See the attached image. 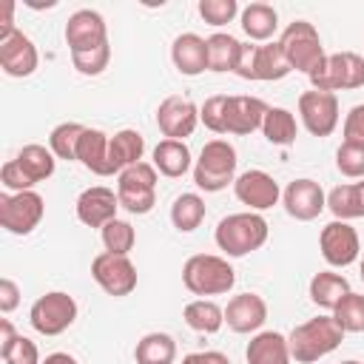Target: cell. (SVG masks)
Masks as SVG:
<instances>
[{"label":"cell","instance_id":"obj_1","mask_svg":"<svg viewBox=\"0 0 364 364\" xmlns=\"http://www.w3.org/2000/svg\"><path fill=\"white\" fill-rule=\"evenodd\" d=\"M267 236H270L267 219L253 210L228 213L225 219H219V225L213 230V242L228 259H242V256L259 250L267 242Z\"/></svg>","mask_w":364,"mask_h":364},{"label":"cell","instance_id":"obj_2","mask_svg":"<svg viewBox=\"0 0 364 364\" xmlns=\"http://www.w3.org/2000/svg\"><path fill=\"white\" fill-rule=\"evenodd\" d=\"M344 330L338 327V321L333 318V313L327 316H316L307 318L301 324H296L287 336V347H290V358L296 364H313L324 355H330L341 341H344Z\"/></svg>","mask_w":364,"mask_h":364},{"label":"cell","instance_id":"obj_3","mask_svg":"<svg viewBox=\"0 0 364 364\" xmlns=\"http://www.w3.org/2000/svg\"><path fill=\"white\" fill-rule=\"evenodd\" d=\"M182 284L188 293L205 299V296H225L236 284V270L228 262V256L216 253H193L182 264Z\"/></svg>","mask_w":364,"mask_h":364},{"label":"cell","instance_id":"obj_4","mask_svg":"<svg viewBox=\"0 0 364 364\" xmlns=\"http://www.w3.org/2000/svg\"><path fill=\"white\" fill-rule=\"evenodd\" d=\"M236 148L228 139H210L202 145L199 159L193 162V185L205 193H219L236 182Z\"/></svg>","mask_w":364,"mask_h":364},{"label":"cell","instance_id":"obj_5","mask_svg":"<svg viewBox=\"0 0 364 364\" xmlns=\"http://www.w3.org/2000/svg\"><path fill=\"white\" fill-rule=\"evenodd\" d=\"M156 182H159V171L154 168V162H136L119 171L117 173L119 208H125L134 216L151 213L156 205Z\"/></svg>","mask_w":364,"mask_h":364},{"label":"cell","instance_id":"obj_6","mask_svg":"<svg viewBox=\"0 0 364 364\" xmlns=\"http://www.w3.org/2000/svg\"><path fill=\"white\" fill-rule=\"evenodd\" d=\"M307 80L316 91H355L364 85V57L355 51L327 54L324 63L313 74H307Z\"/></svg>","mask_w":364,"mask_h":364},{"label":"cell","instance_id":"obj_7","mask_svg":"<svg viewBox=\"0 0 364 364\" xmlns=\"http://www.w3.org/2000/svg\"><path fill=\"white\" fill-rule=\"evenodd\" d=\"M279 46L284 48V57H287L290 68L293 71H301V74H313L324 63V57H327L316 26L307 23V20H293L282 31Z\"/></svg>","mask_w":364,"mask_h":364},{"label":"cell","instance_id":"obj_8","mask_svg":"<svg viewBox=\"0 0 364 364\" xmlns=\"http://www.w3.org/2000/svg\"><path fill=\"white\" fill-rule=\"evenodd\" d=\"M77 313H80V307H77L74 296H68L65 290H48L40 299H34V304L28 310V324L40 336H60L77 321Z\"/></svg>","mask_w":364,"mask_h":364},{"label":"cell","instance_id":"obj_9","mask_svg":"<svg viewBox=\"0 0 364 364\" xmlns=\"http://www.w3.org/2000/svg\"><path fill=\"white\" fill-rule=\"evenodd\" d=\"M46 216V202L37 191L0 196V228L14 236H28Z\"/></svg>","mask_w":364,"mask_h":364},{"label":"cell","instance_id":"obj_10","mask_svg":"<svg viewBox=\"0 0 364 364\" xmlns=\"http://www.w3.org/2000/svg\"><path fill=\"white\" fill-rule=\"evenodd\" d=\"M91 279L114 299L131 296L136 290V264L131 262V256H119V253H97L91 259Z\"/></svg>","mask_w":364,"mask_h":364},{"label":"cell","instance_id":"obj_11","mask_svg":"<svg viewBox=\"0 0 364 364\" xmlns=\"http://www.w3.org/2000/svg\"><path fill=\"white\" fill-rule=\"evenodd\" d=\"M318 250H321V259L330 267H350L353 262L361 259L358 233H355V228L350 222H341V219H333V222H327L321 228Z\"/></svg>","mask_w":364,"mask_h":364},{"label":"cell","instance_id":"obj_12","mask_svg":"<svg viewBox=\"0 0 364 364\" xmlns=\"http://www.w3.org/2000/svg\"><path fill=\"white\" fill-rule=\"evenodd\" d=\"M299 119L313 136H330L338 125V97L330 91H304L299 97Z\"/></svg>","mask_w":364,"mask_h":364},{"label":"cell","instance_id":"obj_13","mask_svg":"<svg viewBox=\"0 0 364 364\" xmlns=\"http://www.w3.org/2000/svg\"><path fill=\"white\" fill-rule=\"evenodd\" d=\"M199 125V108L193 100L182 94H171L156 108V128L165 139H188Z\"/></svg>","mask_w":364,"mask_h":364},{"label":"cell","instance_id":"obj_14","mask_svg":"<svg viewBox=\"0 0 364 364\" xmlns=\"http://www.w3.org/2000/svg\"><path fill=\"white\" fill-rule=\"evenodd\" d=\"M282 205L287 216H293L296 222H313L327 208V193L316 179L301 176V179L287 182V188L282 191Z\"/></svg>","mask_w":364,"mask_h":364},{"label":"cell","instance_id":"obj_15","mask_svg":"<svg viewBox=\"0 0 364 364\" xmlns=\"http://www.w3.org/2000/svg\"><path fill=\"white\" fill-rule=\"evenodd\" d=\"M233 193L253 213H262V210L279 205V199H282L279 182L267 171H259V168H250V171L239 173L236 182H233Z\"/></svg>","mask_w":364,"mask_h":364},{"label":"cell","instance_id":"obj_16","mask_svg":"<svg viewBox=\"0 0 364 364\" xmlns=\"http://www.w3.org/2000/svg\"><path fill=\"white\" fill-rule=\"evenodd\" d=\"M65 46L68 51H88L97 48L102 43H108V26L105 17L94 9H77L68 20H65Z\"/></svg>","mask_w":364,"mask_h":364},{"label":"cell","instance_id":"obj_17","mask_svg":"<svg viewBox=\"0 0 364 364\" xmlns=\"http://www.w3.org/2000/svg\"><path fill=\"white\" fill-rule=\"evenodd\" d=\"M117 210H119V196L105 185L85 188L74 202V213L85 228H105L111 219H117Z\"/></svg>","mask_w":364,"mask_h":364},{"label":"cell","instance_id":"obj_18","mask_svg":"<svg viewBox=\"0 0 364 364\" xmlns=\"http://www.w3.org/2000/svg\"><path fill=\"white\" fill-rule=\"evenodd\" d=\"M40 65V54L34 40L26 31H14L11 37L0 40V68L9 77H31Z\"/></svg>","mask_w":364,"mask_h":364},{"label":"cell","instance_id":"obj_19","mask_svg":"<svg viewBox=\"0 0 364 364\" xmlns=\"http://www.w3.org/2000/svg\"><path fill=\"white\" fill-rule=\"evenodd\" d=\"M267 321V301L259 293H239L225 307V324L233 333H259Z\"/></svg>","mask_w":364,"mask_h":364},{"label":"cell","instance_id":"obj_20","mask_svg":"<svg viewBox=\"0 0 364 364\" xmlns=\"http://www.w3.org/2000/svg\"><path fill=\"white\" fill-rule=\"evenodd\" d=\"M267 114V102L250 94H233L228 97V111H225V134H253L262 128V119Z\"/></svg>","mask_w":364,"mask_h":364},{"label":"cell","instance_id":"obj_21","mask_svg":"<svg viewBox=\"0 0 364 364\" xmlns=\"http://www.w3.org/2000/svg\"><path fill=\"white\" fill-rule=\"evenodd\" d=\"M171 60L182 77H199L208 71V40L193 31L179 34L171 46Z\"/></svg>","mask_w":364,"mask_h":364},{"label":"cell","instance_id":"obj_22","mask_svg":"<svg viewBox=\"0 0 364 364\" xmlns=\"http://www.w3.org/2000/svg\"><path fill=\"white\" fill-rule=\"evenodd\" d=\"M77 162L97 173V176H114V165H111V136L102 134L100 128H85L80 148H77Z\"/></svg>","mask_w":364,"mask_h":364},{"label":"cell","instance_id":"obj_23","mask_svg":"<svg viewBox=\"0 0 364 364\" xmlns=\"http://www.w3.org/2000/svg\"><path fill=\"white\" fill-rule=\"evenodd\" d=\"M247 364H290V347H287V336L276 333V330H259L253 333V338L247 341L245 350Z\"/></svg>","mask_w":364,"mask_h":364},{"label":"cell","instance_id":"obj_24","mask_svg":"<svg viewBox=\"0 0 364 364\" xmlns=\"http://www.w3.org/2000/svg\"><path fill=\"white\" fill-rule=\"evenodd\" d=\"M154 168L168 179L185 176L188 171H193L191 148L182 139H159L154 145Z\"/></svg>","mask_w":364,"mask_h":364},{"label":"cell","instance_id":"obj_25","mask_svg":"<svg viewBox=\"0 0 364 364\" xmlns=\"http://www.w3.org/2000/svg\"><path fill=\"white\" fill-rule=\"evenodd\" d=\"M239 23L253 43H270V37L279 28V11L270 3H247L239 11Z\"/></svg>","mask_w":364,"mask_h":364},{"label":"cell","instance_id":"obj_26","mask_svg":"<svg viewBox=\"0 0 364 364\" xmlns=\"http://www.w3.org/2000/svg\"><path fill=\"white\" fill-rule=\"evenodd\" d=\"M327 210L341 222L364 219V179L347 182V185H336L327 193Z\"/></svg>","mask_w":364,"mask_h":364},{"label":"cell","instance_id":"obj_27","mask_svg":"<svg viewBox=\"0 0 364 364\" xmlns=\"http://www.w3.org/2000/svg\"><path fill=\"white\" fill-rule=\"evenodd\" d=\"M307 293H310V301H313L316 307L333 313L336 304L350 293V282H347V276H341V273L321 270V273H316V276L310 279Z\"/></svg>","mask_w":364,"mask_h":364},{"label":"cell","instance_id":"obj_28","mask_svg":"<svg viewBox=\"0 0 364 364\" xmlns=\"http://www.w3.org/2000/svg\"><path fill=\"white\" fill-rule=\"evenodd\" d=\"M182 318L191 330L202 336H213L225 327V307H219L213 299H193L182 307Z\"/></svg>","mask_w":364,"mask_h":364},{"label":"cell","instance_id":"obj_29","mask_svg":"<svg viewBox=\"0 0 364 364\" xmlns=\"http://www.w3.org/2000/svg\"><path fill=\"white\" fill-rule=\"evenodd\" d=\"M290 63L284 57V48L279 46V40H270V43H259L256 46V63H253V80H262V82H276V80H284L290 74Z\"/></svg>","mask_w":364,"mask_h":364},{"label":"cell","instance_id":"obj_30","mask_svg":"<svg viewBox=\"0 0 364 364\" xmlns=\"http://www.w3.org/2000/svg\"><path fill=\"white\" fill-rule=\"evenodd\" d=\"M262 134L270 145H293L299 136V122L293 117V111L282 108V105H267V114L262 119Z\"/></svg>","mask_w":364,"mask_h":364},{"label":"cell","instance_id":"obj_31","mask_svg":"<svg viewBox=\"0 0 364 364\" xmlns=\"http://www.w3.org/2000/svg\"><path fill=\"white\" fill-rule=\"evenodd\" d=\"M14 159H17V165L28 173V179H31L34 185L51 179L54 171H57V156L51 154V148L40 145V142H28V145H23V148L17 151Z\"/></svg>","mask_w":364,"mask_h":364},{"label":"cell","instance_id":"obj_32","mask_svg":"<svg viewBox=\"0 0 364 364\" xmlns=\"http://www.w3.org/2000/svg\"><path fill=\"white\" fill-rule=\"evenodd\" d=\"M142 154H145V136L134 128H122L111 136V165H114V173L142 162Z\"/></svg>","mask_w":364,"mask_h":364},{"label":"cell","instance_id":"obj_33","mask_svg":"<svg viewBox=\"0 0 364 364\" xmlns=\"http://www.w3.org/2000/svg\"><path fill=\"white\" fill-rule=\"evenodd\" d=\"M205 40H208V71H216V74L233 71L242 54V43L228 31H216Z\"/></svg>","mask_w":364,"mask_h":364},{"label":"cell","instance_id":"obj_34","mask_svg":"<svg viewBox=\"0 0 364 364\" xmlns=\"http://www.w3.org/2000/svg\"><path fill=\"white\" fill-rule=\"evenodd\" d=\"M136 364H173L176 341L168 333H145L134 347Z\"/></svg>","mask_w":364,"mask_h":364},{"label":"cell","instance_id":"obj_35","mask_svg":"<svg viewBox=\"0 0 364 364\" xmlns=\"http://www.w3.org/2000/svg\"><path fill=\"white\" fill-rule=\"evenodd\" d=\"M205 213H208V208H205V199L199 193H193V191L179 193L171 205V225L179 233H191L205 222Z\"/></svg>","mask_w":364,"mask_h":364},{"label":"cell","instance_id":"obj_36","mask_svg":"<svg viewBox=\"0 0 364 364\" xmlns=\"http://www.w3.org/2000/svg\"><path fill=\"white\" fill-rule=\"evenodd\" d=\"M85 134V125L80 122H60L51 128L48 134V148L57 159H65V162H77V148H80V139Z\"/></svg>","mask_w":364,"mask_h":364},{"label":"cell","instance_id":"obj_37","mask_svg":"<svg viewBox=\"0 0 364 364\" xmlns=\"http://www.w3.org/2000/svg\"><path fill=\"white\" fill-rule=\"evenodd\" d=\"M100 239H102V247L108 253L128 256L134 250V245H136V230L125 219H111L105 228H100Z\"/></svg>","mask_w":364,"mask_h":364},{"label":"cell","instance_id":"obj_38","mask_svg":"<svg viewBox=\"0 0 364 364\" xmlns=\"http://www.w3.org/2000/svg\"><path fill=\"white\" fill-rule=\"evenodd\" d=\"M333 318L338 321V327H341L344 333H364V296L350 290V293L336 304Z\"/></svg>","mask_w":364,"mask_h":364},{"label":"cell","instance_id":"obj_39","mask_svg":"<svg viewBox=\"0 0 364 364\" xmlns=\"http://www.w3.org/2000/svg\"><path fill=\"white\" fill-rule=\"evenodd\" d=\"M108 63H111V46H108V43H102V46H97V48H88V51H74V54H71V65H74L80 74H85V77L102 74V71L108 68Z\"/></svg>","mask_w":364,"mask_h":364},{"label":"cell","instance_id":"obj_40","mask_svg":"<svg viewBox=\"0 0 364 364\" xmlns=\"http://www.w3.org/2000/svg\"><path fill=\"white\" fill-rule=\"evenodd\" d=\"M196 11H199V17H202L208 26H216V28H219V26L233 23V17H236L242 9H239L236 0H199Z\"/></svg>","mask_w":364,"mask_h":364},{"label":"cell","instance_id":"obj_41","mask_svg":"<svg viewBox=\"0 0 364 364\" xmlns=\"http://www.w3.org/2000/svg\"><path fill=\"white\" fill-rule=\"evenodd\" d=\"M336 168L347 179H364V145L341 142L336 151Z\"/></svg>","mask_w":364,"mask_h":364},{"label":"cell","instance_id":"obj_42","mask_svg":"<svg viewBox=\"0 0 364 364\" xmlns=\"http://www.w3.org/2000/svg\"><path fill=\"white\" fill-rule=\"evenodd\" d=\"M228 97L230 94H213L199 105V122L213 131V134H225V111H228Z\"/></svg>","mask_w":364,"mask_h":364},{"label":"cell","instance_id":"obj_43","mask_svg":"<svg viewBox=\"0 0 364 364\" xmlns=\"http://www.w3.org/2000/svg\"><path fill=\"white\" fill-rule=\"evenodd\" d=\"M0 355H3L6 364H43L37 344L31 338H26V336H17V341L6 353H0Z\"/></svg>","mask_w":364,"mask_h":364},{"label":"cell","instance_id":"obj_44","mask_svg":"<svg viewBox=\"0 0 364 364\" xmlns=\"http://www.w3.org/2000/svg\"><path fill=\"white\" fill-rule=\"evenodd\" d=\"M0 182L9 193H23V191H34V182L28 179V173L17 165V159H9L3 168H0Z\"/></svg>","mask_w":364,"mask_h":364},{"label":"cell","instance_id":"obj_45","mask_svg":"<svg viewBox=\"0 0 364 364\" xmlns=\"http://www.w3.org/2000/svg\"><path fill=\"white\" fill-rule=\"evenodd\" d=\"M344 142H353V145H364V102L361 105H353L344 117Z\"/></svg>","mask_w":364,"mask_h":364},{"label":"cell","instance_id":"obj_46","mask_svg":"<svg viewBox=\"0 0 364 364\" xmlns=\"http://www.w3.org/2000/svg\"><path fill=\"white\" fill-rule=\"evenodd\" d=\"M17 304H20V287L9 276H3L0 279V313L9 316L11 310H17Z\"/></svg>","mask_w":364,"mask_h":364},{"label":"cell","instance_id":"obj_47","mask_svg":"<svg viewBox=\"0 0 364 364\" xmlns=\"http://www.w3.org/2000/svg\"><path fill=\"white\" fill-rule=\"evenodd\" d=\"M253 63H256V43H242V54L233 74L242 80H253Z\"/></svg>","mask_w":364,"mask_h":364},{"label":"cell","instance_id":"obj_48","mask_svg":"<svg viewBox=\"0 0 364 364\" xmlns=\"http://www.w3.org/2000/svg\"><path fill=\"white\" fill-rule=\"evenodd\" d=\"M182 364H230V358L219 350H202V353H188Z\"/></svg>","mask_w":364,"mask_h":364},{"label":"cell","instance_id":"obj_49","mask_svg":"<svg viewBox=\"0 0 364 364\" xmlns=\"http://www.w3.org/2000/svg\"><path fill=\"white\" fill-rule=\"evenodd\" d=\"M14 0H3V17H0V40H6V37H11L14 31H17V26H14Z\"/></svg>","mask_w":364,"mask_h":364},{"label":"cell","instance_id":"obj_50","mask_svg":"<svg viewBox=\"0 0 364 364\" xmlns=\"http://www.w3.org/2000/svg\"><path fill=\"white\" fill-rule=\"evenodd\" d=\"M17 341V330L9 318H0V353H6L11 344Z\"/></svg>","mask_w":364,"mask_h":364},{"label":"cell","instance_id":"obj_51","mask_svg":"<svg viewBox=\"0 0 364 364\" xmlns=\"http://www.w3.org/2000/svg\"><path fill=\"white\" fill-rule=\"evenodd\" d=\"M43 364H80L71 353H63V350H57V353H48L46 358H43Z\"/></svg>","mask_w":364,"mask_h":364},{"label":"cell","instance_id":"obj_52","mask_svg":"<svg viewBox=\"0 0 364 364\" xmlns=\"http://www.w3.org/2000/svg\"><path fill=\"white\" fill-rule=\"evenodd\" d=\"M358 267H361V282H364V256L358 259Z\"/></svg>","mask_w":364,"mask_h":364},{"label":"cell","instance_id":"obj_53","mask_svg":"<svg viewBox=\"0 0 364 364\" xmlns=\"http://www.w3.org/2000/svg\"><path fill=\"white\" fill-rule=\"evenodd\" d=\"M341 364H361V361H355V358H347V361H341Z\"/></svg>","mask_w":364,"mask_h":364}]
</instances>
